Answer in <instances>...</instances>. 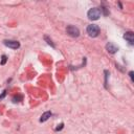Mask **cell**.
<instances>
[{
	"instance_id": "6da1fadb",
	"label": "cell",
	"mask_w": 134,
	"mask_h": 134,
	"mask_svg": "<svg viewBox=\"0 0 134 134\" xmlns=\"http://www.w3.org/2000/svg\"><path fill=\"white\" fill-rule=\"evenodd\" d=\"M100 9L99 8H97V7H93V8H90L89 10H88V14H87V16H88V18L90 19V20H97L99 17H100Z\"/></svg>"
},
{
	"instance_id": "7a4b0ae2",
	"label": "cell",
	"mask_w": 134,
	"mask_h": 134,
	"mask_svg": "<svg viewBox=\"0 0 134 134\" xmlns=\"http://www.w3.org/2000/svg\"><path fill=\"white\" fill-rule=\"evenodd\" d=\"M87 34L92 37V38H95L98 36L99 34V27L95 24H91V25H88L87 26Z\"/></svg>"
},
{
	"instance_id": "3957f363",
	"label": "cell",
	"mask_w": 134,
	"mask_h": 134,
	"mask_svg": "<svg viewBox=\"0 0 134 134\" xmlns=\"http://www.w3.org/2000/svg\"><path fill=\"white\" fill-rule=\"evenodd\" d=\"M66 31H67V34H68L69 36H71V37H73V38H77V37L80 36V30H79V28L75 27V26H73V25H68L67 28H66Z\"/></svg>"
},
{
	"instance_id": "277c9868",
	"label": "cell",
	"mask_w": 134,
	"mask_h": 134,
	"mask_svg": "<svg viewBox=\"0 0 134 134\" xmlns=\"http://www.w3.org/2000/svg\"><path fill=\"white\" fill-rule=\"evenodd\" d=\"M4 45L12 48V49H18L20 47V43L18 41H14V40H4L3 41Z\"/></svg>"
},
{
	"instance_id": "5b68a950",
	"label": "cell",
	"mask_w": 134,
	"mask_h": 134,
	"mask_svg": "<svg viewBox=\"0 0 134 134\" xmlns=\"http://www.w3.org/2000/svg\"><path fill=\"white\" fill-rule=\"evenodd\" d=\"M124 38H125V40H127L129 42L130 45H133L134 44V34L132 31H127L124 35Z\"/></svg>"
},
{
	"instance_id": "8992f818",
	"label": "cell",
	"mask_w": 134,
	"mask_h": 134,
	"mask_svg": "<svg viewBox=\"0 0 134 134\" xmlns=\"http://www.w3.org/2000/svg\"><path fill=\"white\" fill-rule=\"evenodd\" d=\"M106 49H107V51L110 52V53H115V52L118 50V47H117L116 45H114L113 43L109 42V43H107V45H106Z\"/></svg>"
},
{
	"instance_id": "52a82bcc",
	"label": "cell",
	"mask_w": 134,
	"mask_h": 134,
	"mask_svg": "<svg viewBox=\"0 0 134 134\" xmlns=\"http://www.w3.org/2000/svg\"><path fill=\"white\" fill-rule=\"evenodd\" d=\"M51 116V112L50 111H46V112H44L42 115H41V118H40V121L41 122H43V121H46L49 117Z\"/></svg>"
},
{
	"instance_id": "ba28073f",
	"label": "cell",
	"mask_w": 134,
	"mask_h": 134,
	"mask_svg": "<svg viewBox=\"0 0 134 134\" xmlns=\"http://www.w3.org/2000/svg\"><path fill=\"white\" fill-rule=\"evenodd\" d=\"M6 62V55H2V61H1V65H4Z\"/></svg>"
},
{
	"instance_id": "9c48e42d",
	"label": "cell",
	"mask_w": 134,
	"mask_h": 134,
	"mask_svg": "<svg viewBox=\"0 0 134 134\" xmlns=\"http://www.w3.org/2000/svg\"><path fill=\"white\" fill-rule=\"evenodd\" d=\"M129 75H130V77H131V81L133 82V71H130V72H129Z\"/></svg>"
},
{
	"instance_id": "30bf717a",
	"label": "cell",
	"mask_w": 134,
	"mask_h": 134,
	"mask_svg": "<svg viewBox=\"0 0 134 134\" xmlns=\"http://www.w3.org/2000/svg\"><path fill=\"white\" fill-rule=\"evenodd\" d=\"M62 128H63V124H61V125H60V127H58L55 130H57V131H59V130H61Z\"/></svg>"
},
{
	"instance_id": "8fae6325",
	"label": "cell",
	"mask_w": 134,
	"mask_h": 134,
	"mask_svg": "<svg viewBox=\"0 0 134 134\" xmlns=\"http://www.w3.org/2000/svg\"><path fill=\"white\" fill-rule=\"evenodd\" d=\"M5 93H6V91H3V93H2V95H0V99H2V98L4 97V95H5Z\"/></svg>"
}]
</instances>
